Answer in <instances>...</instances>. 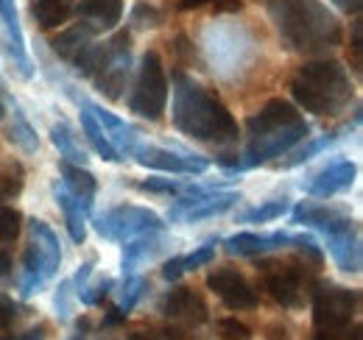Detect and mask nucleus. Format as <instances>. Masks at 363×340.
Wrapping results in <instances>:
<instances>
[{
	"label": "nucleus",
	"instance_id": "f257e3e1",
	"mask_svg": "<svg viewBox=\"0 0 363 340\" xmlns=\"http://www.w3.org/2000/svg\"><path fill=\"white\" fill-rule=\"evenodd\" d=\"M282 45L294 53H324L344 40L341 20L321 0H266Z\"/></svg>",
	"mask_w": 363,
	"mask_h": 340
},
{
	"label": "nucleus",
	"instance_id": "f03ea898",
	"mask_svg": "<svg viewBox=\"0 0 363 340\" xmlns=\"http://www.w3.org/2000/svg\"><path fill=\"white\" fill-rule=\"evenodd\" d=\"M246 137L249 142H246V151L240 154L243 170L266 165L277 157L294 151L302 140L311 137V126L291 101L272 98L257 115L246 120Z\"/></svg>",
	"mask_w": 363,
	"mask_h": 340
},
{
	"label": "nucleus",
	"instance_id": "7ed1b4c3",
	"mask_svg": "<svg viewBox=\"0 0 363 340\" xmlns=\"http://www.w3.org/2000/svg\"><path fill=\"white\" fill-rule=\"evenodd\" d=\"M171 115H174V126L193 140L216 142V145L238 142V123L229 115L227 106L207 86L196 84L182 70L174 73Z\"/></svg>",
	"mask_w": 363,
	"mask_h": 340
},
{
	"label": "nucleus",
	"instance_id": "20e7f679",
	"mask_svg": "<svg viewBox=\"0 0 363 340\" xmlns=\"http://www.w3.org/2000/svg\"><path fill=\"white\" fill-rule=\"evenodd\" d=\"M294 101L313 115H341L352 101V81L341 62L313 59L305 62L291 79Z\"/></svg>",
	"mask_w": 363,
	"mask_h": 340
},
{
	"label": "nucleus",
	"instance_id": "39448f33",
	"mask_svg": "<svg viewBox=\"0 0 363 340\" xmlns=\"http://www.w3.org/2000/svg\"><path fill=\"white\" fill-rule=\"evenodd\" d=\"M28 232H31V243L23 251V276H20V296L23 298H31L34 293H40L48 279L62 265L59 237L45 220L31 217Z\"/></svg>",
	"mask_w": 363,
	"mask_h": 340
},
{
	"label": "nucleus",
	"instance_id": "423d86ee",
	"mask_svg": "<svg viewBox=\"0 0 363 340\" xmlns=\"http://www.w3.org/2000/svg\"><path fill=\"white\" fill-rule=\"evenodd\" d=\"M165 106H168V76H165L162 56L157 50H145V56L140 59L129 109L145 120H160Z\"/></svg>",
	"mask_w": 363,
	"mask_h": 340
},
{
	"label": "nucleus",
	"instance_id": "0eeeda50",
	"mask_svg": "<svg viewBox=\"0 0 363 340\" xmlns=\"http://www.w3.org/2000/svg\"><path fill=\"white\" fill-rule=\"evenodd\" d=\"M313 327L316 329H338L352 321L358 312L361 293L333 285V282H316L313 285Z\"/></svg>",
	"mask_w": 363,
	"mask_h": 340
},
{
	"label": "nucleus",
	"instance_id": "6e6552de",
	"mask_svg": "<svg viewBox=\"0 0 363 340\" xmlns=\"http://www.w3.org/2000/svg\"><path fill=\"white\" fill-rule=\"evenodd\" d=\"M263 282L269 296L282 304L285 310H296L302 307L305 288H313L308 279V262L305 259H294V262H263Z\"/></svg>",
	"mask_w": 363,
	"mask_h": 340
},
{
	"label": "nucleus",
	"instance_id": "1a4fd4ad",
	"mask_svg": "<svg viewBox=\"0 0 363 340\" xmlns=\"http://www.w3.org/2000/svg\"><path fill=\"white\" fill-rule=\"evenodd\" d=\"M165 223L162 217L145 207H135V204H123V207H115L104 217L95 220V232L106 240H118V243H126L143 232H162Z\"/></svg>",
	"mask_w": 363,
	"mask_h": 340
},
{
	"label": "nucleus",
	"instance_id": "9d476101",
	"mask_svg": "<svg viewBox=\"0 0 363 340\" xmlns=\"http://www.w3.org/2000/svg\"><path fill=\"white\" fill-rule=\"evenodd\" d=\"M137 162L143 168L162 170V173H177V176H201L210 168V162L204 157L187 154V151H171V148H157V145H137L135 148Z\"/></svg>",
	"mask_w": 363,
	"mask_h": 340
},
{
	"label": "nucleus",
	"instance_id": "9b49d317",
	"mask_svg": "<svg viewBox=\"0 0 363 340\" xmlns=\"http://www.w3.org/2000/svg\"><path fill=\"white\" fill-rule=\"evenodd\" d=\"M324 237H327V249H330V254L335 259V265L344 273H361V265H363L361 229H358V223L352 217H347L338 226L327 229Z\"/></svg>",
	"mask_w": 363,
	"mask_h": 340
},
{
	"label": "nucleus",
	"instance_id": "f8f14e48",
	"mask_svg": "<svg viewBox=\"0 0 363 340\" xmlns=\"http://www.w3.org/2000/svg\"><path fill=\"white\" fill-rule=\"evenodd\" d=\"M207 288L221 298L229 310H255L257 307L255 288L246 282L243 273H238L232 268H221V271L210 273L207 276Z\"/></svg>",
	"mask_w": 363,
	"mask_h": 340
},
{
	"label": "nucleus",
	"instance_id": "ddd939ff",
	"mask_svg": "<svg viewBox=\"0 0 363 340\" xmlns=\"http://www.w3.org/2000/svg\"><path fill=\"white\" fill-rule=\"evenodd\" d=\"M162 315L184 324V327H201L207 318H210V310H207V301L199 296L196 290L190 288H174L168 296L162 298Z\"/></svg>",
	"mask_w": 363,
	"mask_h": 340
},
{
	"label": "nucleus",
	"instance_id": "4468645a",
	"mask_svg": "<svg viewBox=\"0 0 363 340\" xmlns=\"http://www.w3.org/2000/svg\"><path fill=\"white\" fill-rule=\"evenodd\" d=\"M355 176H358V165L341 159V162H333L324 170H318L316 176H311V181L302 184V187L311 198H333V196L350 190L355 184Z\"/></svg>",
	"mask_w": 363,
	"mask_h": 340
},
{
	"label": "nucleus",
	"instance_id": "2eb2a0df",
	"mask_svg": "<svg viewBox=\"0 0 363 340\" xmlns=\"http://www.w3.org/2000/svg\"><path fill=\"white\" fill-rule=\"evenodd\" d=\"M129 70H132V47L115 50L109 56V62L92 76L95 89L106 101H121L123 98V89H126V81H129Z\"/></svg>",
	"mask_w": 363,
	"mask_h": 340
},
{
	"label": "nucleus",
	"instance_id": "dca6fc26",
	"mask_svg": "<svg viewBox=\"0 0 363 340\" xmlns=\"http://www.w3.org/2000/svg\"><path fill=\"white\" fill-rule=\"evenodd\" d=\"M84 103V109H90L92 118L101 123V128L106 131V137H109V142L115 145V151L121 154V159L123 157H132L135 154V148L140 145V131L135 126H129L126 120H121L118 115H112V112H106L104 106H98V103H90V101H82Z\"/></svg>",
	"mask_w": 363,
	"mask_h": 340
},
{
	"label": "nucleus",
	"instance_id": "f3484780",
	"mask_svg": "<svg viewBox=\"0 0 363 340\" xmlns=\"http://www.w3.org/2000/svg\"><path fill=\"white\" fill-rule=\"evenodd\" d=\"M291 246L288 232H272V234H255V232H240L224 240V251L232 256H266Z\"/></svg>",
	"mask_w": 363,
	"mask_h": 340
},
{
	"label": "nucleus",
	"instance_id": "a211bd4d",
	"mask_svg": "<svg viewBox=\"0 0 363 340\" xmlns=\"http://www.w3.org/2000/svg\"><path fill=\"white\" fill-rule=\"evenodd\" d=\"M0 23L6 31V45H9V56L17 64L20 76L28 79L31 76V59L26 50V37L20 28V17H17V3L14 0H0Z\"/></svg>",
	"mask_w": 363,
	"mask_h": 340
},
{
	"label": "nucleus",
	"instance_id": "6ab92c4d",
	"mask_svg": "<svg viewBox=\"0 0 363 340\" xmlns=\"http://www.w3.org/2000/svg\"><path fill=\"white\" fill-rule=\"evenodd\" d=\"M73 11L79 14V20H87L98 34H104L123 20V0H82L79 6H73Z\"/></svg>",
	"mask_w": 363,
	"mask_h": 340
},
{
	"label": "nucleus",
	"instance_id": "aec40b11",
	"mask_svg": "<svg viewBox=\"0 0 363 340\" xmlns=\"http://www.w3.org/2000/svg\"><path fill=\"white\" fill-rule=\"evenodd\" d=\"M53 198L59 204V210L65 215V223H67V232H70V240L73 243H84L87 240V212L84 207L79 204V198L59 181H53Z\"/></svg>",
	"mask_w": 363,
	"mask_h": 340
},
{
	"label": "nucleus",
	"instance_id": "412c9836",
	"mask_svg": "<svg viewBox=\"0 0 363 340\" xmlns=\"http://www.w3.org/2000/svg\"><path fill=\"white\" fill-rule=\"evenodd\" d=\"M59 173H62V184L79 198V204L84 207V212H92V204H95V193H98V181L87 168L82 165H70V162H59Z\"/></svg>",
	"mask_w": 363,
	"mask_h": 340
},
{
	"label": "nucleus",
	"instance_id": "4be33fe9",
	"mask_svg": "<svg viewBox=\"0 0 363 340\" xmlns=\"http://www.w3.org/2000/svg\"><path fill=\"white\" fill-rule=\"evenodd\" d=\"M98 37V31L92 28L87 20H79L76 26H70V28H65L62 34H56L53 40H50V47H53V53L56 56H62V59H67V62H73L87 45L92 42Z\"/></svg>",
	"mask_w": 363,
	"mask_h": 340
},
{
	"label": "nucleus",
	"instance_id": "5701e85b",
	"mask_svg": "<svg viewBox=\"0 0 363 340\" xmlns=\"http://www.w3.org/2000/svg\"><path fill=\"white\" fill-rule=\"evenodd\" d=\"M347 217H350V215L344 212V210H335V207H327V204H316V201H302V204L294 210V215H291L294 223L318 229L321 234H324L327 229L338 226V223L347 220Z\"/></svg>",
	"mask_w": 363,
	"mask_h": 340
},
{
	"label": "nucleus",
	"instance_id": "b1692460",
	"mask_svg": "<svg viewBox=\"0 0 363 340\" xmlns=\"http://www.w3.org/2000/svg\"><path fill=\"white\" fill-rule=\"evenodd\" d=\"M238 201H240V193H221V190H218V193H210V196H204V198H196V201L179 215V220H184V223L207 220V217L229 212Z\"/></svg>",
	"mask_w": 363,
	"mask_h": 340
},
{
	"label": "nucleus",
	"instance_id": "393cba45",
	"mask_svg": "<svg viewBox=\"0 0 363 340\" xmlns=\"http://www.w3.org/2000/svg\"><path fill=\"white\" fill-rule=\"evenodd\" d=\"M160 251V232H143L123 246V276H135V271Z\"/></svg>",
	"mask_w": 363,
	"mask_h": 340
},
{
	"label": "nucleus",
	"instance_id": "a878e982",
	"mask_svg": "<svg viewBox=\"0 0 363 340\" xmlns=\"http://www.w3.org/2000/svg\"><path fill=\"white\" fill-rule=\"evenodd\" d=\"M50 142L56 145V151H59V157L65 159V162H70V165H87V151H84V145L79 142V134L73 131V128L67 126L65 120H59V123H53L50 126Z\"/></svg>",
	"mask_w": 363,
	"mask_h": 340
},
{
	"label": "nucleus",
	"instance_id": "bb28decb",
	"mask_svg": "<svg viewBox=\"0 0 363 340\" xmlns=\"http://www.w3.org/2000/svg\"><path fill=\"white\" fill-rule=\"evenodd\" d=\"M31 17L43 31L62 28L73 17V3L70 0H31Z\"/></svg>",
	"mask_w": 363,
	"mask_h": 340
},
{
	"label": "nucleus",
	"instance_id": "cd10ccee",
	"mask_svg": "<svg viewBox=\"0 0 363 340\" xmlns=\"http://www.w3.org/2000/svg\"><path fill=\"white\" fill-rule=\"evenodd\" d=\"M6 140L14 142L20 151L26 154H34L40 148V140H37V131L28 123V118L23 115V109L17 103H11V123L6 126Z\"/></svg>",
	"mask_w": 363,
	"mask_h": 340
},
{
	"label": "nucleus",
	"instance_id": "c85d7f7f",
	"mask_svg": "<svg viewBox=\"0 0 363 340\" xmlns=\"http://www.w3.org/2000/svg\"><path fill=\"white\" fill-rule=\"evenodd\" d=\"M213 256H216V243H207V246L196 249L193 254H184V256H174V259H168V262L162 265V276H165L168 282H177V279H179V276H184L187 271H196V268L207 265Z\"/></svg>",
	"mask_w": 363,
	"mask_h": 340
},
{
	"label": "nucleus",
	"instance_id": "c756f323",
	"mask_svg": "<svg viewBox=\"0 0 363 340\" xmlns=\"http://www.w3.org/2000/svg\"><path fill=\"white\" fill-rule=\"evenodd\" d=\"M82 131H84V137H87V142L92 145V151L104 159V162H121V154L115 151V145L109 142V137H106V131L101 128V123L92 118L90 109H84L82 112Z\"/></svg>",
	"mask_w": 363,
	"mask_h": 340
},
{
	"label": "nucleus",
	"instance_id": "7c9ffc66",
	"mask_svg": "<svg viewBox=\"0 0 363 340\" xmlns=\"http://www.w3.org/2000/svg\"><path fill=\"white\" fill-rule=\"evenodd\" d=\"M23 187H26V168H23V162L9 159L0 168V204L17 198L23 193Z\"/></svg>",
	"mask_w": 363,
	"mask_h": 340
},
{
	"label": "nucleus",
	"instance_id": "2f4dec72",
	"mask_svg": "<svg viewBox=\"0 0 363 340\" xmlns=\"http://www.w3.org/2000/svg\"><path fill=\"white\" fill-rule=\"evenodd\" d=\"M341 137V131H333V134H324V137H318V140H311L308 145H302V148H296L288 159H282V168H299V165H305V162H311L316 154L321 151H327L335 140Z\"/></svg>",
	"mask_w": 363,
	"mask_h": 340
},
{
	"label": "nucleus",
	"instance_id": "473e14b6",
	"mask_svg": "<svg viewBox=\"0 0 363 340\" xmlns=\"http://www.w3.org/2000/svg\"><path fill=\"white\" fill-rule=\"evenodd\" d=\"M291 210V201L288 198H277V201H266V204H257L252 210L238 215V223H269V220H277Z\"/></svg>",
	"mask_w": 363,
	"mask_h": 340
},
{
	"label": "nucleus",
	"instance_id": "72a5a7b5",
	"mask_svg": "<svg viewBox=\"0 0 363 340\" xmlns=\"http://www.w3.org/2000/svg\"><path fill=\"white\" fill-rule=\"evenodd\" d=\"M23 232V212L17 207L0 204V243H14Z\"/></svg>",
	"mask_w": 363,
	"mask_h": 340
},
{
	"label": "nucleus",
	"instance_id": "f704fd0d",
	"mask_svg": "<svg viewBox=\"0 0 363 340\" xmlns=\"http://www.w3.org/2000/svg\"><path fill=\"white\" fill-rule=\"evenodd\" d=\"M291 249H296L299 256H302L311 268H321L324 251H321V246L316 243L313 234H291Z\"/></svg>",
	"mask_w": 363,
	"mask_h": 340
},
{
	"label": "nucleus",
	"instance_id": "c9c22d12",
	"mask_svg": "<svg viewBox=\"0 0 363 340\" xmlns=\"http://www.w3.org/2000/svg\"><path fill=\"white\" fill-rule=\"evenodd\" d=\"M129 23L135 28H157V26H162V11L157 6L140 0L135 8H132V14H129Z\"/></svg>",
	"mask_w": 363,
	"mask_h": 340
},
{
	"label": "nucleus",
	"instance_id": "e433bc0d",
	"mask_svg": "<svg viewBox=\"0 0 363 340\" xmlns=\"http://www.w3.org/2000/svg\"><path fill=\"white\" fill-rule=\"evenodd\" d=\"M143 290H145V279H140V276H126L123 293H121V301H118V310H121L123 315H129V312L135 310V304L140 301V296H143Z\"/></svg>",
	"mask_w": 363,
	"mask_h": 340
},
{
	"label": "nucleus",
	"instance_id": "4c0bfd02",
	"mask_svg": "<svg viewBox=\"0 0 363 340\" xmlns=\"http://www.w3.org/2000/svg\"><path fill=\"white\" fill-rule=\"evenodd\" d=\"M187 181H190V178H160V176H154V178H143L137 187H140L143 193H165V196L174 193V196H179Z\"/></svg>",
	"mask_w": 363,
	"mask_h": 340
},
{
	"label": "nucleus",
	"instance_id": "58836bf2",
	"mask_svg": "<svg viewBox=\"0 0 363 340\" xmlns=\"http://www.w3.org/2000/svg\"><path fill=\"white\" fill-rule=\"evenodd\" d=\"M216 329H218V338L221 340H255L252 327L243 324V321H238V318H221L216 324Z\"/></svg>",
	"mask_w": 363,
	"mask_h": 340
},
{
	"label": "nucleus",
	"instance_id": "ea45409f",
	"mask_svg": "<svg viewBox=\"0 0 363 340\" xmlns=\"http://www.w3.org/2000/svg\"><path fill=\"white\" fill-rule=\"evenodd\" d=\"M311 340H363V327L355 324V327H338V329H316L313 327V338Z\"/></svg>",
	"mask_w": 363,
	"mask_h": 340
},
{
	"label": "nucleus",
	"instance_id": "a19ab883",
	"mask_svg": "<svg viewBox=\"0 0 363 340\" xmlns=\"http://www.w3.org/2000/svg\"><path fill=\"white\" fill-rule=\"evenodd\" d=\"M112 279H101V282H95L92 288H79V298H82V304H87V307H95V304H101L104 298L109 296V290H112Z\"/></svg>",
	"mask_w": 363,
	"mask_h": 340
},
{
	"label": "nucleus",
	"instance_id": "79ce46f5",
	"mask_svg": "<svg viewBox=\"0 0 363 340\" xmlns=\"http://www.w3.org/2000/svg\"><path fill=\"white\" fill-rule=\"evenodd\" d=\"M350 53H352V67H355V73H361V64H363V23H361V20L352 26Z\"/></svg>",
	"mask_w": 363,
	"mask_h": 340
},
{
	"label": "nucleus",
	"instance_id": "37998d69",
	"mask_svg": "<svg viewBox=\"0 0 363 340\" xmlns=\"http://www.w3.org/2000/svg\"><path fill=\"white\" fill-rule=\"evenodd\" d=\"M17 321V304L6 293H0V329H9Z\"/></svg>",
	"mask_w": 363,
	"mask_h": 340
},
{
	"label": "nucleus",
	"instance_id": "c03bdc74",
	"mask_svg": "<svg viewBox=\"0 0 363 340\" xmlns=\"http://www.w3.org/2000/svg\"><path fill=\"white\" fill-rule=\"evenodd\" d=\"M171 47H174V53L182 59V64H190V62L196 59V50H193V45H190V40H187L184 34H179V37L174 40V45H171Z\"/></svg>",
	"mask_w": 363,
	"mask_h": 340
},
{
	"label": "nucleus",
	"instance_id": "a18cd8bd",
	"mask_svg": "<svg viewBox=\"0 0 363 340\" xmlns=\"http://www.w3.org/2000/svg\"><path fill=\"white\" fill-rule=\"evenodd\" d=\"M129 340H182L177 329H162V332H135Z\"/></svg>",
	"mask_w": 363,
	"mask_h": 340
},
{
	"label": "nucleus",
	"instance_id": "49530a36",
	"mask_svg": "<svg viewBox=\"0 0 363 340\" xmlns=\"http://www.w3.org/2000/svg\"><path fill=\"white\" fill-rule=\"evenodd\" d=\"M56 310L62 312V318L70 312V282H62L56 290Z\"/></svg>",
	"mask_w": 363,
	"mask_h": 340
},
{
	"label": "nucleus",
	"instance_id": "de8ad7c7",
	"mask_svg": "<svg viewBox=\"0 0 363 340\" xmlns=\"http://www.w3.org/2000/svg\"><path fill=\"white\" fill-rule=\"evenodd\" d=\"M263 340H294V338H291L288 327H282V324H269L266 332H263Z\"/></svg>",
	"mask_w": 363,
	"mask_h": 340
},
{
	"label": "nucleus",
	"instance_id": "09e8293b",
	"mask_svg": "<svg viewBox=\"0 0 363 340\" xmlns=\"http://www.w3.org/2000/svg\"><path fill=\"white\" fill-rule=\"evenodd\" d=\"M210 6H213V11H218V14H232V11H240V8H243V0H213Z\"/></svg>",
	"mask_w": 363,
	"mask_h": 340
},
{
	"label": "nucleus",
	"instance_id": "8fccbe9b",
	"mask_svg": "<svg viewBox=\"0 0 363 340\" xmlns=\"http://www.w3.org/2000/svg\"><path fill=\"white\" fill-rule=\"evenodd\" d=\"M92 265H95V259H87V262L79 268V273H76V279H73L79 288H84V285H87V279H90V273H92Z\"/></svg>",
	"mask_w": 363,
	"mask_h": 340
},
{
	"label": "nucleus",
	"instance_id": "3c124183",
	"mask_svg": "<svg viewBox=\"0 0 363 340\" xmlns=\"http://www.w3.org/2000/svg\"><path fill=\"white\" fill-rule=\"evenodd\" d=\"M213 0H179L177 8L179 11H193V8H201V6H210Z\"/></svg>",
	"mask_w": 363,
	"mask_h": 340
},
{
	"label": "nucleus",
	"instance_id": "603ef678",
	"mask_svg": "<svg viewBox=\"0 0 363 340\" xmlns=\"http://www.w3.org/2000/svg\"><path fill=\"white\" fill-rule=\"evenodd\" d=\"M9 273H11V256H9V251L0 249V279L9 276Z\"/></svg>",
	"mask_w": 363,
	"mask_h": 340
},
{
	"label": "nucleus",
	"instance_id": "864d4df0",
	"mask_svg": "<svg viewBox=\"0 0 363 340\" xmlns=\"http://www.w3.org/2000/svg\"><path fill=\"white\" fill-rule=\"evenodd\" d=\"M45 327H37V329H28L26 335H20L17 340H45Z\"/></svg>",
	"mask_w": 363,
	"mask_h": 340
},
{
	"label": "nucleus",
	"instance_id": "5fc2aeb1",
	"mask_svg": "<svg viewBox=\"0 0 363 340\" xmlns=\"http://www.w3.org/2000/svg\"><path fill=\"white\" fill-rule=\"evenodd\" d=\"M6 118V98H3V89H0V120Z\"/></svg>",
	"mask_w": 363,
	"mask_h": 340
}]
</instances>
